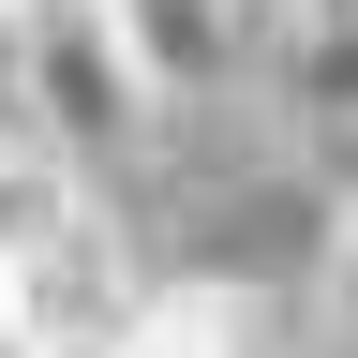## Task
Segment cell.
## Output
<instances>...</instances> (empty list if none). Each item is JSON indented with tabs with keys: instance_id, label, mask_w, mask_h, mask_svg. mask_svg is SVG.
<instances>
[{
	"instance_id": "obj_1",
	"label": "cell",
	"mask_w": 358,
	"mask_h": 358,
	"mask_svg": "<svg viewBox=\"0 0 358 358\" xmlns=\"http://www.w3.org/2000/svg\"><path fill=\"white\" fill-rule=\"evenodd\" d=\"M0 90H15V120H30L45 150L75 164V179L134 164V150H150V120H164L105 0H30V15L0 30Z\"/></svg>"
},
{
	"instance_id": "obj_2",
	"label": "cell",
	"mask_w": 358,
	"mask_h": 358,
	"mask_svg": "<svg viewBox=\"0 0 358 358\" xmlns=\"http://www.w3.org/2000/svg\"><path fill=\"white\" fill-rule=\"evenodd\" d=\"M134 299H150V284H134L120 224L90 209V179H75L45 224H15V239H0V313H15L30 343H120Z\"/></svg>"
},
{
	"instance_id": "obj_3",
	"label": "cell",
	"mask_w": 358,
	"mask_h": 358,
	"mask_svg": "<svg viewBox=\"0 0 358 358\" xmlns=\"http://www.w3.org/2000/svg\"><path fill=\"white\" fill-rule=\"evenodd\" d=\"M105 15H120V45H134V75H150L164 120L224 105V90L268 60V0H105Z\"/></svg>"
},
{
	"instance_id": "obj_4",
	"label": "cell",
	"mask_w": 358,
	"mask_h": 358,
	"mask_svg": "<svg viewBox=\"0 0 358 358\" xmlns=\"http://www.w3.org/2000/svg\"><path fill=\"white\" fill-rule=\"evenodd\" d=\"M268 90H284L299 150L358 134V15H268Z\"/></svg>"
},
{
	"instance_id": "obj_5",
	"label": "cell",
	"mask_w": 358,
	"mask_h": 358,
	"mask_svg": "<svg viewBox=\"0 0 358 358\" xmlns=\"http://www.w3.org/2000/svg\"><path fill=\"white\" fill-rule=\"evenodd\" d=\"M105 358H254V299L239 284H150Z\"/></svg>"
},
{
	"instance_id": "obj_6",
	"label": "cell",
	"mask_w": 358,
	"mask_h": 358,
	"mask_svg": "<svg viewBox=\"0 0 358 358\" xmlns=\"http://www.w3.org/2000/svg\"><path fill=\"white\" fill-rule=\"evenodd\" d=\"M329 313L358 329V209H343V239H329Z\"/></svg>"
},
{
	"instance_id": "obj_7",
	"label": "cell",
	"mask_w": 358,
	"mask_h": 358,
	"mask_svg": "<svg viewBox=\"0 0 358 358\" xmlns=\"http://www.w3.org/2000/svg\"><path fill=\"white\" fill-rule=\"evenodd\" d=\"M313 164H329V194L358 209V134H329V150H313Z\"/></svg>"
},
{
	"instance_id": "obj_8",
	"label": "cell",
	"mask_w": 358,
	"mask_h": 358,
	"mask_svg": "<svg viewBox=\"0 0 358 358\" xmlns=\"http://www.w3.org/2000/svg\"><path fill=\"white\" fill-rule=\"evenodd\" d=\"M0 358H45V343H30V329H15V313H0Z\"/></svg>"
},
{
	"instance_id": "obj_9",
	"label": "cell",
	"mask_w": 358,
	"mask_h": 358,
	"mask_svg": "<svg viewBox=\"0 0 358 358\" xmlns=\"http://www.w3.org/2000/svg\"><path fill=\"white\" fill-rule=\"evenodd\" d=\"M284 15H358V0H284Z\"/></svg>"
},
{
	"instance_id": "obj_10",
	"label": "cell",
	"mask_w": 358,
	"mask_h": 358,
	"mask_svg": "<svg viewBox=\"0 0 358 358\" xmlns=\"http://www.w3.org/2000/svg\"><path fill=\"white\" fill-rule=\"evenodd\" d=\"M0 15H30V0H0Z\"/></svg>"
},
{
	"instance_id": "obj_11",
	"label": "cell",
	"mask_w": 358,
	"mask_h": 358,
	"mask_svg": "<svg viewBox=\"0 0 358 358\" xmlns=\"http://www.w3.org/2000/svg\"><path fill=\"white\" fill-rule=\"evenodd\" d=\"M268 15H284V0H268Z\"/></svg>"
}]
</instances>
